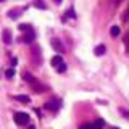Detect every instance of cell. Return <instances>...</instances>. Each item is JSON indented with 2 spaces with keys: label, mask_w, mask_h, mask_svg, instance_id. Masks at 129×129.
<instances>
[{
  "label": "cell",
  "mask_w": 129,
  "mask_h": 129,
  "mask_svg": "<svg viewBox=\"0 0 129 129\" xmlns=\"http://www.w3.org/2000/svg\"><path fill=\"white\" fill-rule=\"evenodd\" d=\"M24 79H26L27 82H29V86H31L32 89H34V90L37 92V94H42V92L45 90V87H44V86H42V84H40V82H39V81L36 79V78H32L29 73H24Z\"/></svg>",
  "instance_id": "obj_1"
},
{
  "label": "cell",
  "mask_w": 129,
  "mask_h": 129,
  "mask_svg": "<svg viewBox=\"0 0 129 129\" xmlns=\"http://www.w3.org/2000/svg\"><path fill=\"white\" fill-rule=\"evenodd\" d=\"M15 123L23 126V124H27L29 123V115L27 113H16L15 115Z\"/></svg>",
  "instance_id": "obj_2"
},
{
  "label": "cell",
  "mask_w": 129,
  "mask_h": 129,
  "mask_svg": "<svg viewBox=\"0 0 129 129\" xmlns=\"http://www.w3.org/2000/svg\"><path fill=\"white\" fill-rule=\"evenodd\" d=\"M23 42H26V44H29V42H32V40H34V31H27L26 34L23 36Z\"/></svg>",
  "instance_id": "obj_3"
},
{
  "label": "cell",
  "mask_w": 129,
  "mask_h": 129,
  "mask_svg": "<svg viewBox=\"0 0 129 129\" xmlns=\"http://www.w3.org/2000/svg\"><path fill=\"white\" fill-rule=\"evenodd\" d=\"M52 47H53L56 52H63V45L58 39H52Z\"/></svg>",
  "instance_id": "obj_4"
},
{
  "label": "cell",
  "mask_w": 129,
  "mask_h": 129,
  "mask_svg": "<svg viewBox=\"0 0 129 129\" xmlns=\"http://www.w3.org/2000/svg\"><path fill=\"white\" fill-rule=\"evenodd\" d=\"M61 63H64V61H63V58H61L60 55H56V56H53V58H52V64H53L55 68H58Z\"/></svg>",
  "instance_id": "obj_5"
},
{
  "label": "cell",
  "mask_w": 129,
  "mask_h": 129,
  "mask_svg": "<svg viewBox=\"0 0 129 129\" xmlns=\"http://www.w3.org/2000/svg\"><path fill=\"white\" fill-rule=\"evenodd\" d=\"M3 42H5V44H10L11 42V32L8 31V29L3 31Z\"/></svg>",
  "instance_id": "obj_6"
},
{
  "label": "cell",
  "mask_w": 129,
  "mask_h": 129,
  "mask_svg": "<svg viewBox=\"0 0 129 129\" xmlns=\"http://www.w3.org/2000/svg\"><path fill=\"white\" fill-rule=\"evenodd\" d=\"M58 107H60V103H56V102H47L45 103V108H48V110H56Z\"/></svg>",
  "instance_id": "obj_7"
},
{
  "label": "cell",
  "mask_w": 129,
  "mask_h": 129,
  "mask_svg": "<svg viewBox=\"0 0 129 129\" xmlns=\"http://www.w3.org/2000/svg\"><path fill=\"white\" fill-rule=\"evenodd\" d=\"M19 13H21V10H18V8H15V10H11L10 13H8V16H10V18H13V19H16L19 16Z\"/></svg>",
  "instance_id": "obj_8"
},
{
  "label": "cell",
  "mask_w": 129,
  "mask_h": 129,
  "mask_svg": "<svg viewBox=\"0 0 129 129\" xmlns=\"http://www.w3.org/2000/svg\"><path fill=\"white\" fill-rule=\"evenodd\" d=\"M34 7L40 8V10H45V3H44L42 0H34Z\"/></svg>",
  "instance_id": "obj_9"
},
{
  "label": "cell",
  "mask_w": 129,
  "mask_h": 129,
  "mask_svg": "<svg viewBox=\"0 0 129 129\" xmlns=\"http://www.w3.org/2000/svg\"><path fill=\"white\" fill-rule=\"evenodd\" d=\"M105 53V45H97L95 47V55H103Z\"/></svg>",
  "instance_id": "obj_10"
},
{
  "label": "cell",
  "mask_w": 129,
  "mask_h": 129,
  "mask_svg": "<svg viewBox=\"0 0 129 129\" xmlns=\"http://www.w3.org/2000/svg\"><path fill=\"white\" fill-rule=\"evenodd\" d=\"M15 99H16V100H19V102H24V103H29V97H27V95H16Z\"/></svg>",
  "instance_id": "obj_11"
},
{
  "label": "cell",
  "mask_w": 129,
  "mask_h": 129,
  "mask_svg": "<svg viewBox=\"0 0 129 129\" xmlns=\"http://www.w3.org/2000/svg\"><path fill=\"white\" fill-rule=\"evenodd\" d=\"M19 27V31H23V32H27V31H32V27H31V24H21V26H18Z\"/></svg>",
  "instance_id": "obj_12"
},
{
  "label": "cell",
  "mask_w": 129,
  "mask_h": 129,
  "mask_svg": "<svg viewBox=\"0 0 129 129\" xmlns=\"http://www.w3.org/2000/svg\"><path fill=\"white\" fill-rule=\"evenodd\" d=\"M111 36L113 37H116V36H119V26H111Z\"/></svg>",
  "instance_id": "obj_13"
},
{
  "label": "cell",
  "mask_w": 129,
  "mask_h": 129,
  "mask_svg": "<svg viewBox=\"0 0 129 129\" xmlns=\"http://www.w3.org/2000/svg\"><path fill=\"white\" fill-rule=\"evenodd\" d=\"M5 76H7L8 79H10V78H13V76H15V70H13V68H10V70H7Z\"/></svg>",
  "instance_id": "obj_14"
},
{
  "label": "cell",
  "mask_w": 129,
  "mask_h": 129,
  "mask_svg": "<svg viewBox=\"0 0 129 129\" xmlns=\"http://www.w3.org/2000/svg\"><path fill=\"white\" fill-rule=\"evenodd\" d=\"M124 45H126V50H127V53H129V32L124 36Z\"/></svg>",
  "instance_id": "obj_15"
},
{
  "label": "cell",
  "mask_w": 129,
  "mask_h": 129,
  "mask_svg": "<svg viewBox=\"0 0 129 129\" xmlns=\"http://www.w3.org/2000/svg\"><path fill=\"white\" fill-rule=\"evenodd\" d=\"M56 71H58V73H64V71H66V64H64V63H61L58 68H56Z\"/></svg>",
  "instance_id": "obj_16"
},
{
  "label": "cell",
  "mask_w": 129,
  "mask_h": 129,
  "mask_svg": "<svg viewBox=\"0 0 129 129\" xmlns=\"http://www.w3.org/2000/svg\"><path fill=\"white\" fill-rule=\"evenodd\" d=\"M123 19L124 21H129V8L126 10V13H124V16H123Z\"/></svg>",
  "instance_id": "obj_17"
},
{
  "label": "cell",
  "mask_w": 129,
  "mask_h": 129,
  "mask_svg": "<svg viewBox=\"0 0 129 129\" xmlns=\"http://www.w3.org/2000/svg\"><path fill=\"white\" fill-rule=\"evenodd\" d=\"M79 129H94V127H92L90 124H84V126H81Z\"/></svg>",
  "instance_id": "obj_18"
},
{
  "label": "cell",
  "mask_w": 129,
  "mask_h": 129,
  "mask_svg": "<svg viewBox=\"0 0 129 129\" xmlns=\"http://www.w3.org/2000/svg\"><path fill=\"white\" fill-rule=\"evenodd\" d=\"M121 2H123V0H115V3H116V5H119Z\"/></svg>",
  "instance_id": "obj_19"
},
{
  "label": "cell",
  "mask_w": 129,
  "mask_h": 129,
  "mask_svg": "<svg viewBox=\"0 0 129 129\" xmlns=\"http://www.w3.org/2000/svg\"><path fill=\"white\" fill-rule=\"evenodd\" d=\"M53 2H55V3H61L63 0H53Z\"/></svg>",
  "instance_id": "obj_20"
},
{
  "label": "cell",
  "mask_w": 129,
  "mask_h": 129,
  "mask_svg": "<svg viewBox=\"0 0 129 129\" xmlns=\"http://www.w3.org/2000/svg\"><path fill=\"white\" fill-rule=\"evenodd\" d=\"M29 129H36V127H32V126H31V127H29Z\"/></svg>",
  "instance_id": "obj_21"
},
{
  "label": "cell",
  "mask_w": 129,
  "mask_h": 129,
  "mask_svg": "<svg viewBox=\"0 0 129 129\" xmlns=\"http://www.w3.org/2000/svg\"><path fill=\"white\" fill-rule=\"evenodd\" d=\"M2 2H5V0H0V3H2Z\"/></svg>",
  "instance_id": "obj_22"
},
{
  "label": "cell",
  "mask_w": 129,
  "mask_h": 129,
  "mask_svg": "<svg viewBox=\"0 0 129 129\" xmlns=\"http://www.w3.org/2000/svg\"><path fill=\"white\" fill-rule=\"evenodd\" d=\"M94 129H99V127H94Z\"/></svg>",
  "instance_id": "obj_23"
}]
</instances>
